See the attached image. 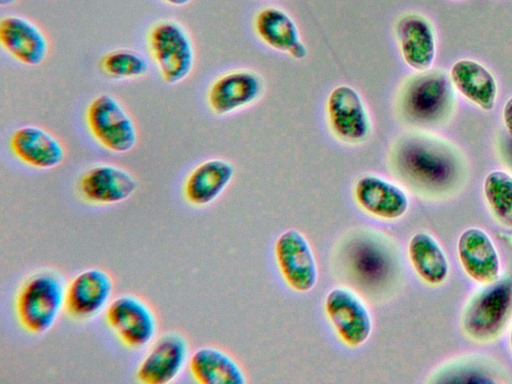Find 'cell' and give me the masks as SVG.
Returning <instances> with one entry per match:
<instances>
[{
	"instance_id": "3",
	"label": "cell",
	"mask_w": 512,
	"mask_h": 384,
	"mask_svg": "<svg viewBox=\"0 0 512 384\" xmlns=\"http://www.w3.org/2000/svg\"><path fill=\"white\" fill-rule=\"evenodd\" d=\"M454 104L450 77L440 69H428L411 75L397 96V110L401 118L418 129L442 125L453 112Z\"/></svg>"
},
{
	"instance_id": "15",
	"label": "cell",
	"mask_w": 512,
	"mask_h": 384,
	"mask_svg": "<svg viewBox=\"0 0 512 384\" xmlns=\"http://www.w3.org/2000/svg\"><path fill=\"white\" fill-rule=\"evenodd\" d=\"M264 87V80L257 72L249 69L231 70L211 83L207 103L215 115H229L258 101Z\"/></svg>"
},
{
	"instance_id": "27",
	"label": "cell",
	"mask_w": 512,
	"mask_h": 384,
	"mask_svg": "<svg viewBox=\"0 0 512 384\" xmlns=\"http://www.w3.org/2000/svg\"><path fill=\"white\" fill-rule=\"evenodd\" d=\"M483 195L495 220L512 229V175L502 170L489 172L483 181Z\"/></svg>"
},
{
	"instance_id": "16",
	"label": "cell",
	"mask_w": 512,
	"mask_h": 384,
	"mask_svg": "<svg viewBox=\"0 0 512 384\" xmlns=\"http://www.w3.org/2000/svg\"><path fill=\"white\" fill-rule=\"evenodd\" d=\"M138 189V180L127 169L110 163H98L79 178L78 191L93 205H113L129 199Z\"/></svg>"
},
{
	"instance_id": "4",
	"label": "cell",
	"mask_w": 512,
	"mask_h": 384,
	"mask_svg": "<svg viewBox=\"0 0 512 384\" xmlns=\"http://www.w3.org/2000/svg\"><path fill=\"white\" fill-rule=\"evenodd\" d=\"M67 282L53 268L29 274L19 286L14 302L19 325L31 335L50 331L64 313Z\"/></svg>"
},
{
	"instance_id": "17",
	"label": "cell",
	"mask_w": 512,
	"mask_h": 384,
	"mask_svg": "<svg viewBox=\"0 0 512 384\" xmlns=\"http://www.w3.org/2000/svg\"><path fill=\"white\" fill-rule=\"evenodd\" d=\"M0 43L11 57L26 66H39L49 53V41L43 30L17 14L1 18Z\"/></svg>"
},
{
	"instance_id": "29",
	"label": "cell",
	"mask_w": 512,
	"mask_h": 384,
	"mask_svg": "<svg viewBox=\"0 0 512 384\" xmlns=\"http://www.w3.org/2000/svg\"><path fill=\"white\" fill-rule=\"evenodd\" d=\"M498 144L499 157L502 163L512 172V139L507 135Z\"/></svg>"
},
{
	"instance_id": "13",
	"label": "cell",
	"mask_w": 512,
	"mask_h": 384,
	"mask_svg": "<svg viewBox=\"0 0 512 384\" xmlns=\"http://www.w3.org/2000/svg\"><path fill=\"white\" fill-rule=\"evenodd\" d=\"M326 119L333 137L346 145L366 142L372 131L367 106L360 93L352 86L334 87L326 100Z\"/></svg>"
},
{
	"instance_id": "8",
	"label": "cell",
	"mask_w": 512,
	"mask_h": 384,
	"mask_svg": "<svg viewBox=\"0 0 512 384\" xmlns=\"http://www.w3.org/2000/svg\"><path fill=\"white\" fill-rule=\"evenodd\" d=\"M148 49L162 79L170 85L184 81L195 63L193 41L178 21L164 19L148 32Z\"/></svg>"
},
{
	"instance_id": "11",
	"label": "cell",
	"mask_w": 512,
	"mask_h": 384,
	"mask_svg": "<svg viewBox=\"0 0 512 384\" xmlns=\"http://www.w3.org/2000/svg\"><path fill=\"white\" fill-rule=\"evenodd\" d=\"M86 122L93 138L110 152L124 154L136 146V125L123 104L112 94H100L90 102Z\"/></svg>"
},
{
	"instance_id": "6",
	"label": "cell",
	"mask_w": 512,
	"mask_h": 384,
	"mask_svg": "<svg viewBox=\"0 0 512 384\" xmlns=\"http://www.w3.org/2000/svg\"><path fill=\"white\" fill-rule=\"evenodd\" d=\"M322 313L334 338L348 350L362 348L373 334L371 303L349 285L336 283L326 291Z\"/></svg>"
},
{
	"instance_id": "23",
	"label": "cell",
	"mask_w": 512,
	"mask_h": 384,
	"mask_svg": "<svg viewBox=\"0 0 512 384\" xmlns=\"http://www.w3.org/2000/svg\"><path fill=\"white\" fill-rule=\"evenodd\" d=\"M188 370L200 384H245L247 374L241 362L216 345H203L191 352Z\"/></svg>"
},
{
	"instance_id": "7",
	"label": "cell",
	"mask_w": 512,
	"mask_h": 384,
	"mask_svg": "<svg viewBox=\"0 0 512 384\" xmlns=\"http://www.w3.org/2000/svg\"><path fill=\"white\" fill-rule=\"evenodd\" d=\"M272 257L283 285L295 294H307L317 285L319 265L308 237L296 228L280 232L274 239Z\"/></svg>"
},
{
	"instance_id": "28",
	"label": "cell",
	"mask_w": 512,
	"mask_h": 384,
	"mask_svg": "<svg viewBox=\"0 0 512 384\" xmlns=\"http://www.w3.org/2000/svg\"><path fill=\"white\" fill-rule=\"evenodd\" d=\"M102 71L115 79H134L146 75L149 71L147 59L131 49H116L102 56Z\"/></svg>"
},
{
	"instance_id": "21",
	"label": "cell",
	"mask_w": 512,
	"mask_h": 384,
	"mask_svg": "<svg viewBox=\"0 0 512 384\" xmlns=\"http://www.w3.org/2000/svg\"><path fill=\"white\" fill-rule=\"evenodd\" d=\"M457 254L463 270L475 282L486 285L500 277L499 255L485 231L475 227L463 231Z\"/></svg>"
},
{
	"instance_id": "9",
	"label": "cell",
	"mask_w": 512,
	"mask_h": 384,
	"mask_svg": "<svg viewBox=\"0 0 512 384\" xmlns=\"http://www.w3.org/2000/svg\"><path fill=\"white\" fill-rule=\"evenodd\" d=\"M104 316L110 330L128 349L146 348L158 336L157 314L150 303L139 295L124 293L113 297Z\"/></svg>"
},
{
	"instance_id": "5",
	"label": "cell",
	"mask_w": 512,
	"mask_h": 384,
	"mask_svg": "<svg viewBox=\"0 0 512 384\" xmlns=\"http://www.w3.org/2000/svg\"><path fill=\"white\" fill-rule=\"evenodd\" d=\"M512 321V277L500 276L466 302L461 314L463 334L478 344L496 341Z\"/></svg>"
},
{
	"instance_id": "22",
	"label": "cell",
	"mask_w": 512,
	"mask_h": 384,
	"mask_svg": "<svg viewBox=\"0 0 512 384\" xmlns=\"http://www.w3.org/2000/svg\"><path fill=\"white\" fill-rule=\"evenodd\" d=\"M234 174L233 164L226 159L204 160L187 175L183 184V197L193 207L209 206L226 190Z\"/></svg>"
},
{
	"instance_id": "31",
	"label": "cell",
	"mask_w": 512,
	"mask_h": 384,
	"mask_svg": "<svg viewBox=\"0 0 512 384\" xmlns=\"http://www.w3.org/2000/svg\"><path fill=\"white\" fill-rule=\"evenodd\" d=\"M166 4L173 7H183L192 2V0H162Z\"/></svg>"
},
{
	"instance_id": "20",
	"label": "cell",
	"mask_w": 512,
	"mask_h": 384,
	"mask_svg": "<svg viewBox=\"0 0 512 384\" xmlns=\"http://www.w3.org/2000/svg\"><path fill=\"white\" fill-rule=\"evenodd\" d=\"M9 145L20 162L35 169H53L63 163L66 155L57 137L34 125L16 129L10 137Z\"/></svg>"
},
{
	"instance_id": "19",
	"label": "cell",
	"mask_w": 512,
	"mask_h": 384,
	"mask_svg": "<svg viewBox=\"0 0 512 384\" xmlns=\"http://www.w3.org/2000/svg\"><path fill=\"white\" fill-rule=\"evenodd\" d=\"M253 29L257 38L275 51L286 53L295 60H303L308 55L296 22L279 7L267 6L259 10L254 17Z\"/></svg>"
},
{
	"instance_id": "25",
	"label": "cell",
	"mask_w": 512,
	"mask_h": 384,
	"mask_svg": "<svg viewBox=\"0 0 512 384\" xmlns=\"http://www.w3.org/2000/svg\"><path fill=\"white\" fill-rule=\"evenodd\" d=\"M449 77L453 87L468 101L484 111L493 109L497 97V83L491 72L471 59L456 61Z\"/></svg>"
},
{
	"instance_id": "32",
	"label": "cell",
	"mask_w": 512,
	"mask_h": 384,
	"mask_svg": "<svg viewBox=\"0 0 512 384\" xmlns=\"http://www.w3.org/2000/svg\"><path fill=\"white\" fill-rule=\"evenodd\" d=\"M18 0H0V5L2 7H7L15 4Z\"/></svg>"
},
{
	"instance_id": "12",
	"label": "cell",
	"mask_w": 512,
	"mask_h": 384,
	"mask_svg": "<svg viewBox=\"0 0 512 384\" xmlns=\"http://www.w3.org/2000/svg\"><path fill=\"white\" fill-rule=\"evenodd\" d=\"M190 342L185 334L170 330L158 335L148 346L135 370V380L142 384L174 382L188 367Z\"/></svg>"
},
{
	"instance_id": "33",
	"label": "cell",
	"mask_w": 512,
	"mask_h": 384,
	"mask_svg": "<svg viewBox=\"0 0 512 384\" xmlns=\"http://www.w3.org/2000/svg\"><path fill=\"white\" fill-rule=\"evenodd\" d=\"M509 345H510V350L512 353V327H511L510 336H509Z\"/></svg>"
},
{
	"instance_id": "2",
	"label": "cell",
	"mask_w": 512,
	"mask_h": 384,
	"mask_svg": "<svg viewBox=\"0 0 512 384\" xmlns=\"http://www.w3.org/2000/svg\"><path fill=\"white\" fill-rule=\"evenodd\" d=\"M395 180L425 201H443L458 194L468 169L463 154L449 142L423 131L406 132L388 152Z\"/></svg>"
},
{
	"instance_id": "1",
	"label": "cell",
	"mask_w": 512,
	"mask_h": 384,
	"mask_svg": "<svg viewBox=\"0 0 512 384\" xmlns=\"http://www.w3.org/2000/svg\"><path fill=\"white\" fill-rule=\"evenodd\" d=\"M329 267L337 283L351 286L373 305L395 299L406 279L397 239L373 225H355L341 232L331 245Z\"/></svg>"
},
{
	"instance_id": "18",
	"label": "cell",
	"mask_w": 512,
	"mask_h": 384,
	"mask_svg": "<svg viewBox=\"0 0 512 384\" xmlns=\"http://www.w3.org/2000/svg\"><path fill=\"white\" fill-rule=\"evenodd\" d=\"M395 38L403 61L416 72L430 69L436 53L431 22L423 15L410 12L395 23Z\"/></svg>"
},
{
	"instance_id": "30",
	"label": "cell",
	"mask_w": 512,
	"mask_h": 384,
	"mask_svg": "<svg viewBox=\"0 0 512 384\" xmlns=\"http://www.w3.org/2000/svg\"><path fill=\"white\" fill-rule=\"evenodd\" d=\"M502 118L507 134L512 139V97L508 99L503 107Z\"/></svg>"
},
{
	"instance_id": "26",
	"label": "cell",
	"mask_w": 512,
	"mask_h": 384,
	"mask_svg": "<svg viewBox=\"0 0 512 384\" xmlns=\"http://www.w3.org/2000/svg\"><path fill=\"white\" fill-rule=\"evenodd\" d=\"M503 376L502 367L494 359L481 355H465L436 368L427 382L498 383L505 381Z\"/></svg>"
},
{
	"instance_id": "14",
	"label": "cell",
	"mask_w": 512,
	"mask_h": 384,
	"mask_svg": "<svg viewBox=\"0 0 512 384\" xmlns=\"http://www.w3.org/2000/svg\"><path fill=\"white\" fill-rule=\"evenodd\" d=\"M114 279L99 267L78 272L67 282L64 313L73 321L87 322L104 313L113 299Z\"/></svg>"
},
{
	"instance_id": "24",
	"label": "cell",
	"mask_w": 512,
	"mask_h": 384,
	"mask_svg": "<svg viewBox=\"0 0 512 384\" xmlns=\"http://www.w3.org/2000/svg\"><path fill=\"white\" fill-rule=\"evenodd\" d=\"M406 259L416 277L428 286H439L449 274L448 258L438 241L427 231L411 235L406 245Z\"/></svg>"
},
{
	"instance_id": "10",
	"label": "cell",
	"mask_w": 512,
	"mask_h": 384,
	"mask_svg": "<svg viewBox=\"0 0 512 384\" xmlns=\"http://www.w3.org/2000/svg\"><path fill=\"white\" fill-rule=\"evenodd\" d=\"M351 196L355 207L377 223H394L410 208L409 192L397 180L367 172L356 178Z\"/></svg>"
}]
</instances>
